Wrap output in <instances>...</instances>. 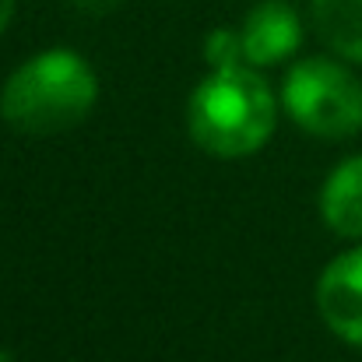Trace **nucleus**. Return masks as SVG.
Here are the masks:
<instances>
[{"mask_svg": "<svg viewBox=\"0 0 362 362\" xmlns=\"http://www.w3.org/2000/svg\"><path fill=\"white\" fill-rule=\"evenodd\" d=\"M99 99L88 60L71 49H46L25 60L0 88V117L18 134L49 137L85 120Z\"/></svg>", "mask_w": 362, "mask_h": 362, "instance_id": "1", "label": "nucleus"}, {"mask_svg": "<svg viewBox=\"0 0 362 362\" xmlns=\"http://www.w3.org/2000/svg\"><path fill=\"white\" fill-rule=\"evenodd\" d=\"M310 14L327 49L362 64V0H310Z\"/></svg>", "mask_w": 362, "mask_h": 362, "instance_id": "7", "label": "nucleus"}, {"mask_svg": "<svg viewBox=\"0 0 362 362\" xmlns=\"http://www.w3.org/2000/svg\"><path fill=\"white\" fill-rule=\"evenodd\" d=\"M11 14H14V0H0V32L7 28V21H11Z\"/></svg>", "mask_w": 362, "mask_h": 362, "instance_id": "10", "label": "nucleus"}, {"mask_svg": "<svg viewBox=\"0 0 362 362\" xmlns=\"http://www.w3.org/2000/svg\"><path fill=\"white\" fill-rule=\"evenodd\" d=\"M243 60L253 67H271L292 57L303 42V21L292 4L285 0H264L257 4L240 28Z\"/></svg>", "mask_w": 362, "mask_h": 362, "instance_id": "5", "label": "nucleus"}, {"mask_svg": "<svg viewBox=\"0 0 362 362\" xmlns=\"http://www.w3.org/2000/svg\"><path fill=\"white\" fill-rule=\"evenodd\" d=\"M288 117L306 134L341 141L362 130V85L352 71L334 60H299L281 88Z\"/></svg>", "mask_w": 362, "mask_h": 362, "instance_id": "3", "label": "nucleus"}, {"mask_svg": "<svg viewBox=\"0 0 362 362\" xmlns=\"http://www.w3.org/2000/svg\"><path fill=\"white\" fill-rule=\"evenodd\" d=\"M278 120L274 95L250 67H222L204 78L187 106V127L197 148L218 158H243L267 144Z\"/></svg>", "mask_w": 362, "mask_h": 362, "instance_id": "2", "label": "nucleus"}, {"mask_svg": "<svg viewBox=\"0 0 362 362\" xmlns=\"http://www.w3.org/2000/svg\"><path fill=\"white\" fill-rule=\"evenodd\" d=\"M324 324L349 345H362V246L334 257L317 281Z\"/></svg>", "mask_w": 362, "mask_h": 362, "instance_id": "4", "label": "nucleus"}, {"mask_svg": "<svg viewBox=\"0 0 362 362\" xmlns=\"http://www.w3.org/2000/svg\"><path fill=\"white\" fill-rule=\"evenodd\" d=\"M204 60H208L215 71L243 64V39H240V32H233V28H215V32L204 39Z\"/></svg>", "mask_w": 362, "mask_h": 362, "instance_id": "8", "label": "nucleus"}, {"mask_svg": "<svg viewBox=\"0 0 362 362\" xmlns=\"http://www.w3.org/2000/svg\"><path fill=\"white\" fill-rule=\"evenodd\" d=\"M320 215L331 233L362 240V155L345 158L320 190Z\"/></svg>", "mask_w": 362, "mask_h": 362, "instance_id": "6", "label": "nucleus"}, {"mask_svg": "<svg viewBox=\"0 0 362 362\" xmlns=\"http://www.w3.org/2000/svg\"><path fill=\"white\" fill-rule=\"evenodd\" d=\"M0 362H14V359H11V352H7V349H0Z\"/></svg>", "mask_w": 362, "mask_h": 362, "instance_id": "11", "label": "nucleus"}, {"mask_svg": "<svg viewBox=\"0 0 362 362\" xmlns=\"http://www.w3.org/2000/svg\"><path fill=\"white\" fill-rule=\"evenodd\" d=\"M120 4L123 0H71V7L81 11V14H88V18H103V14L117 11Z\"/></svg>", "mask_w": 362, "mask_h": 362, "instance_id": "9", "label": "nucleus"}]
</instances>
